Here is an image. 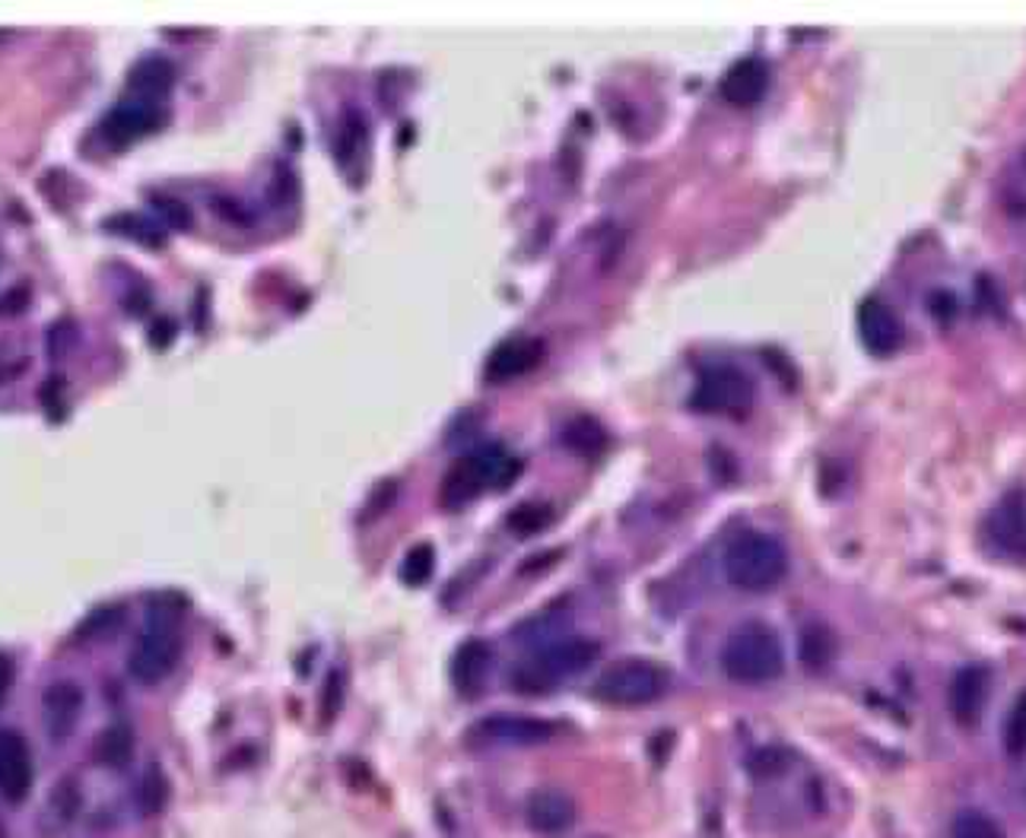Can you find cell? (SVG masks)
<instances>
[{"instance_id":"obj_10","label":"cell","mask_w":1026,"mask_h":838,"mask_svg":"<svg viewBox=\"0 0 1026 838\" xmlns=\"http://www.w3.org/2000/svg\"><path fill=\"white\" fill-rule=\"evenodd\" d=\"M32 788V753L20 731L0 727V797L7 804H23Z\"/></svg>"},{"instance_id":"obj_23","label":"cell","mask_w":1026,"mask_h":838,"mask_svg":"<svg viewBox=\"0 0 1026 838\" xmlns=\"http://www.w3.org/2000/svg\"><path fill=\"white\" fill-rule=\"evenodd\" d=\"M105 226L112 229V232H119L124 239H134V241H144V245H163V229L153 223V219H146L141 214H115L105 219Z\"/></svg>"},{"instance_id":"obj_4","label":"cell","mask_w":1026,"mask_h":838,"mask_svg":"<svg viewBox=\"0 0 1026 838\" xmlns=\"http://www.w3.org/2000/svg\"><path fill=\"white\" fill-rule=\"evenodd\" d=\"M182 658V632H178V613L160 607L150 610L137 642L127 651V673L137 683H160L175 671Z\"/></svg>"},{"instance_id":"obj_27","label":"cell","mask_w":1026,"mask_h":838,"mask_svg":"<svg viewBox=\"0 0 1026 838\" xmlns=\"http://www.w3.org/2000/svg\"><path fill=\"white\" fill-rule=\"evenodd\" d=\"M432 566H435V552H432L430 544H420V547H413V550L407 552L404 566H401V578H404L407 584H423L432 576Z\"/></svg>"},{"instance_id":"obj_29","label":"cell","mask_w":1026,"mask_h":838,"mask_svg":"<svg viewBox=\"0 0 1026 838\" xmlns=\"http://www.w3.org/2000/svg\"><path fill=\"white\" fill-rule=\"evenodd\" d=\"M550 518H553V515H550L544 505H522V508L509 518V525L515 527L522 537H531V534H537L541 527H547Z\"/></svg>"},{"instance_id":"obj_20","label":"cell","mask_w":1026,"mask_h":838,"mask_svg":"<svg viewBox=\"0 0 1026 838\" xmlns=\"http://www.w3.org/2000/svg\"><path fill=\"white\" fill-rule=\"evenodd\" d=\"M134 756V731L127 724H109L96 737L93 759L105 768H124Z\"/></svg>"},{"instance_id":"obj_3","label":"cell","mask_w":1026,"mask_h":838,"mask_svg":"<svg viewBox=\"0 0 1026 838\" xmlns=\"http://www.w3.org/2000/svg\"><path fill=\"white\" fill-rule=\"evenodd\" d=\"M519 470H522V461L505 445L486 442L454 464L452 474L442 483V503L458 508V505L471 503L483 489H505L519 477Z\"/></svg>"},{"instance_id":"obj_21","label":"cell","mask_w":1026,"mask_h":838,"mask_svg":"<svg viewBox=\"0 0 1026 838\" xmlns=\"http://www.w3.org/2000/svg\"><path fill=\"white\" fill-rule=\"evenodd\" d=\"M798 654H801V664L804 671L820 673L833 664L835 658V635L827 625H808L801 632V642H798Z\"/></svg>"},{"instance_id":"obj_13","label":"cell","mask_w":1026,"mask_h":838,"mask_svg":"<svg viewBox=\"0 0 1026 838\" xmlns=\"http://www.w3.org/2000/svg\"><path fill=\"white\" fill-rule=\"evenodd\" d=\"M527 826L537 836H563L575 823V804L570 794L556 788L534 790L527 800Z\"/></svg>"},{"instance_id":"obj_19","label":"cell","mask_w":1026,"mask_h":838,"mask_svg":"<svg viewBox=\"0 0 1026 838\" xmlns=\"http://www.w3.org/2000/svg\"><path fill=\"white\" fill-rule=\"evenodd\" d=\"M490 661H493V651L483 645V642H468V645L461 648L452 668L458 690H461V693H478L480 686H483V680H486Z\"/></svg>"},{"instance_id":"obj_28","label":"cell","mask_w":1026,"mask_h":838,"mask_svg":"<svg viewBox=\"0 0 1026 838\" xmlns=\"http://www.w3.org/2000/svg\"><path fill=\"white\" fill-rule=\"evenodd\" d=\"M51 814L58 816L61 823H71L73 816L80 814V790H76L73 778H64L54 788V794H51Z\"/></svg>"},{"instance_id":"obj_1","label":"cell","mask_w":1026,"mask_h":838,"mask_svg":"<svg viewBox=\"0 0 1026 838\" xmlns=\"http://www.w3.org/2000/svg\"><path fill=\"white\" fill-rule=\"evenodd\" d=\"M721 671L743 686H760L786 671V648L772 625L740 623L721 645Z\"/></svg>"},{"instance_id":"obj_30","label":"cell","mask_w":1026,"mask_h":838,"mask_svg":"<svg viewBox=\"0 0 1026 838\" xmlns=\"http://www.w3.org/2000/svg\"><path fill=\"white\" fill-rule=\"evenodd\" d=\"M786 768L788 756L782 749H760V753L750 756V772H753L757 778H776V775H782Z\"/></svg>"},{"instance_id":"obj_32","label":"cell","mask_w":1026,"mask_h":838,"mask_svg":"<svg viewBox=\"0 0 1026 838\" xmlns=\"http://www.w3.org/2000/svg\"><path fill=\"white\" fill-rule=\"evenodd\" d=\"M73 340H76V331H73L71 318L54 321V324L49 328V353L51 356H64V353L73 346Z\"/></svg>"},{"instance_id":"obj_26","label":"cell","mask_w":1026,"mask_h":838,"mask_svg":"<svg viewBox=\"0 0 1026 838\" xmlns=\"http://www.w3.org/2000/svg\"><path fill=\"white\" fill-rule=\"evenodd\" d=\"M1004 746L1010 756H1024L1026 753V693L1017 695L1010 715H1007V727H1004Z\"/></svg>"},{"instance_id":"obj_24","label":"cell","mask_w":1026,"mask_h":838,"mask_svg":"<svg viewBox=\"0 0 1026 838\" xmlns=\"http://www.w3.org/2000/svg\"><path fill=\"white\" fill-rule=\"evenodd\" d=\"M121 613L119 607H99L93 610L83 623L76 625V642H96V639H105V635H112L115 629L121 625Z\"/></svg>"},{"instance_id":"obj_6","label":"cell","mask_w":1026,"mask_h":838,"mask_svg":"<svg viewBox=\"0 0 1026 838\" xmlns=\"http://www.w3.org/2000/svg\"><path fill=\"white\" fill-rule=\"evenodd\" d=\"M665 690H668V673L661 671L655 661L626 658V661L601 673L595 695L607 705H648Z\"/></svg>"},{"instance_id":"obj_25","label":"cell","mask_w":1026,"mask_h":838,"mask_svg":"<svg viewBox=\"0 0 1026 838\" xmlns=\"http://www.w3.org/2000/svg\"><path fill=\"white\" fill-rule=\"evenodd\" d=\"M954 838H1004V832L992 816L978 814V810H966V814L956 816Z\"/></svg>"},{"instance_id":"obj_17","label":"cell","mask_w":1026,"mask_h":838,"mask_svg":"<svg viewBox=\"0 0 1026 838\" xmlns=\"http://www.w3.org/2000/svg\"><path fill=\"white\" fill-rule=\"evenodd\" d=\"M541 353H544V346H541L537 340H531V337H512V340H505V343H500V346L493 350V356L486 362V375L496 379V382L525 375V372H531V369L541 362Z\"/></svg>"},{"instance_id":"obj_7","label":"cell","mask_w":1026,"mask_h":838,"mask_svg":"<svg viewBox=\"0 0 1026 838\" xmlns=\"http://www.w3.org/2000/svg\"><path fill=\"white\" fill-rule=\"evenodd\" d=\"M753 404V382L738 365H709L692 387L690 407L699 413L740 416Z\"/></svg>"},{"instance_id":"obj_11","label":"cell","mask_w":1026,"mask_h":838,"mask_svg":"<svg viewBox=\"0 0 1026 838\" xmlns=\"http://www.w3.org/2000/svg\"><path fill=\"white\" fill-rule=\"evenodd\" d=\"M859 331L864 346H868L871 353H878V356H890V353L903 343V324H900V318H896L893 309H890L883 299H878V296L864 299L859 306Z\"/></svg>"},{"instance_id":"obj_31","label":"cell","mask_w":1026,"mask_h":838,"mask_svg":"<svg viewBox=\"0 0 1026 838\" xmlns=\"http://www.w3.org/2000/svg\"><path fill=\"white\" fill-rule=\"evenodd\" d=\"M153 207H156V214L163 216L168 226H188L192 223V210H188L185 200H175L168 194H160V197H153Z\"/></svg>"},{"instance_id":"obj_12","label":"cell","mask_w":1026,"mask_h":838,"mask_svg":"<svg viewBox=\"0 0 1026 838\" xmlns=\"http://www.w3.org/2000/svg\"><path fill=\"white\" fill-rule=\"evenodd\" d=\"M156 121H160V102L156 99L131 96L112 108V115L105 118V134L115 144H131V141L144 137L146 131H153Z\"/></svg>"},{"instance_id":"obj_33","label":"cell","mask_w":1026,"mask_h":838,"mask_svg":"<svg viewBox=\"0 0 1026 838\" xmlns=\"http://www.w3.org/2000/svg\"><path fill=\"white\" fill-rule=\"evenodd\" d=\"M13 676H17V671H13V658L0 651V705L7 702V695L13 690Z\"/></svg>"},{"instance_id":"obj_16","label":"cell","mask_w":1026,"mask_h":838,"mask_svg":"<svg viewBox=\"0 0 1026 838\" xmlns=\"http://www.w3.org/2000/svg\"><path fill=\"white\" fill-rule=\"evenodd\" d=\"M988 527L1004 552L1026 559V503L1020 493H1007L1002 503L995 505Z\"/></svg>"},{"instance_id":"obj_14","label":"cell","mask_w":1026,"mask_h":838,"mask_svg":"<svg viewBox=\"0 0 1026 838\" xmlns=\"http://www.w3.org/2000/svg\"><path fill=\"white\" fill-rule=\"evenodd\" d=\"M766 86H769V68L760 58H740L721 76V96L740 108L757 105L766 96Z\"/></svg>"},{"instance_id":"obj_18","label":"cell","mask_w":1026,"mask_h":838,"mask_svg":"<svg viewBox=\"0 0 1026 838\" xmlns=\"http://www.w3.org/2000/svg\"><path fill=\"white\" fill-rule=\"evenodd\" d=\"M172 80H175L172 61H168V58H160V54H150V58H141V61L134 64V71H131V90H134V96H146L160 102V96H166V90L172 86Z\"/></svg>"},{"instance_id":"obj_9","label":"cell","mask_w":1026,"mask_h":838,"mask_svg":"<svg viewBox=\"0 0 1026 838\" xmlns=\"http://www.w3.org/2000/svg\"><path fill=\"white\" fill-rule=\"evenodd\" d=\"M556 724L544 718H525V715H493L474 724L471 737L490 746H541L553 741Z\"/></svg>"},{"instance_id":"obj_22","label":"cell","mask_w":1026,"mask_h":838,"mask_svg":"<svg viewBox=\"0 0 1026 838\" xmlns=\"http://www.w3.org/2000/svg\"><path fill=\"white\" fill-rule=\"evenodd\" d=\"M168 778L163 775V768L160 766H150L141 775V782H137V790H134V804H137V810L141 816H160L166 810L168 804Z\"/></svg>"},{"instance_id":"obj_8","label":"cell","mask_w":1026,"mask_h":838,"mask_svg":"<svg viewBox=\"0 0 1026 838\" xmlns=\"http://www.w3.org/2000/svg\"><path fill=\"white\" fill-rule=\"evenodd\" d=\"M86 705V693L76 680H54L42 693V721L51 743H68L80 724Z\"/></svg>"},{"instance_id":"obj_2","label":"cell","mask_w":1026,"mask_h":838,"mask_svg":"<svg viewBox=\"0 0 1026 838\" xmlns=\"http://www.w3.org/2000/svg\"><path fill=\"white\" fill-rule=\"evenodd\" d=\"M725 576L747 594H766L788 576V550L782 540L763 530H743L725 550Z\"/></svg>"},{"instance_id":"obj_15","label":"cell","mask_w":1026,"mask_h":838,"mask_svg":"<svg viewBox=\"0 0 1026 838\" xmlns=\"http://www.w3.org/2000/svg\"><path fill=\"white\" fill-rule=\"evenodd\" d=\"M985 699H988V673L982 668H963L956 671L951 680V690H947V702H951V715L956 724H976L982 718V708H985Z\"/></svg>"},{"instance_id":"obj_34","label":"cell","mask_w":1026,"mask_h":838,"mask_svg":"<svg viewBox=\"0 0 1026 838\" xmlns=\"http://www.w3.org/2000/svg\"><path fill=\"white\" fill-rule=\"evenodd\" d=\"M0 838H10V836H7V826H3V819H0Z\"/></svg>"},{"instance_id":"obj_5","label":"cell","mask_w":1026,"mask_h":838,"mask_svg":"<svg viewBox=\"0 0 1026 838\" xmlns=\"http://www.w3.org/2000/svg\"><path fill=\"white\" fill-rule=\"evenodd\" d=\"M597 658V645L588 639H570V642H556V645L541 648L537 654L525 658L515 671H512V686L522 693H547L560 680L575 676L585 668H592Z\"/></svg>"}]
</instances>
